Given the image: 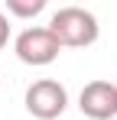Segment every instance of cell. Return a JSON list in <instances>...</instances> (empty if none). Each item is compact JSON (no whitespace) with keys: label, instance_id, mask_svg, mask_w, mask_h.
I'll return each instance as SVG.
<instances>
[{"label":"cell","instance_id":"obj_4","mask_svg":"<svg viewBox=\"0 0 117 120\" xmlns=\"http://www.w3.org/2000/svg\"><path fill=\"white\" fill-rule=\"evenodd\" d=\"M78 110L88 120H114L117 117V84L104 78L88 81L78 94Z\"/></svg>","mask_w":117,"mask_h":120},{"label":"cell","instance_id":"obj_6","mask_svg":"<svg viewBox=\"0 0 117 120\" xmlns=\"http://www.w3.org/2000/svg\"><path fill=\"white\" fill-rule=\"evenodd\" d=\"M7 39H10V20H7V13H0V49L7 45Z\"/></svg>","mask_w":117,"mask_h":120},{"label":"cell","instance_id":"obj_3","mask_svg":"<svg viewBox=\"0 0 117 120\" xmlns=\"http://www.w3.org/2000/svg\"><path fill=\"white\" fill-rule=\"evenodd\" d=\"M13 49H16V59L23 65H33V68L52 65L58 59V52H62V45L49 33V26H29V29H23L16 36V42H13Z\"/></svg>","mask_w":117,"mask_h":120},{"label":"cell","instance_id":"obj_1","mask_svg":"<svg viewBox=\"0 0 117 120\" xmlns=\"http://www.w3.org/2000/svg\"><path fill=\"white\" fill-rule=\"evenodd\" d=\"M49 33L58 39L62 49H85L98 42V16L85 7H58L49 20Z\"/></svg>","mask_w":117,"mask_h":120},{"label":"cell","instance_id":"obj_5","mask_svg":"<svg viewBox=\"0 0 117 120\" xmlns=\"http://www.w3.org/2000/svg\"><path fill=\"white\" fill-rule=\"evenodd\" d=\"M42 10H46V0H7V13H13L20 20L39 16Z\"/></svg>","mask_w":117,"mask_h":120},{"label":"cell","instance_id":"obj_2","mask_svg":"<svg viewBox=\"0 0 117 120\" xmlns=\"http://www.w3.org/2000/svg\"><path fill=\"white\" fill-rule=\"evenodd\" d=\"M23 104H26V110L36 120H55V117H62L65 107H68V91H65V84L55 81V78H39V81H33V84L26 88Z\"/></svg>","mask_w":117,"mask_h":120}]
</instances>
